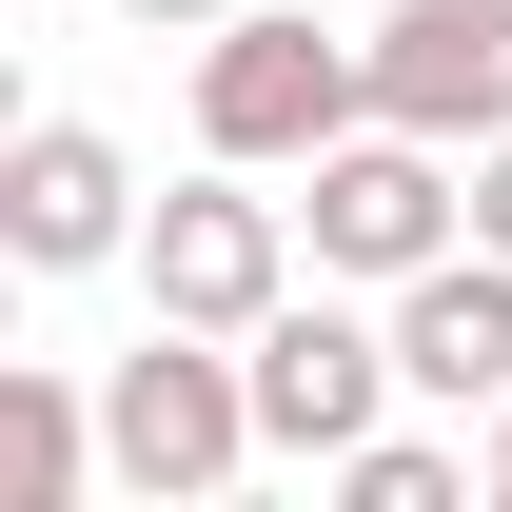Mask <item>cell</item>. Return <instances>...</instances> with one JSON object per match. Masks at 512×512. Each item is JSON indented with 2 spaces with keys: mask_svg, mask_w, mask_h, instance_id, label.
Returning <instances> with one entry per match:
<instances>
[{
  "mask_svg": "<svg viewBox=\"0 0 512 512\" xmlns=\"http://www.w3.org/2000/svg\"><path fill=\"white\" fill-rule=\"evenodd\" d=\"M99 453H119V493H158V512H197V493H237L256 453V375H237V335H197V316H158L99 375Z\"/></svg>",
  "mask_w": 512,
  "mask_h": 512,
  "instance_id": "1",
  "label": "cell"
},
{
  "mask_svg": "<svg viewBox=\"0 0 512 512\" xmlns=\"http://www.w3.org/2000/svg\"><path fill=\"white\" fill-rule=\"evenodd\" d=\"M375 119V40H316V20H276V0H237L217 40H197V158H296L316 178L335 138Z\"/></svg>",
  "mask_w": 512,
  "mask_h": 512,
  "instance_id": "2",
  "label": "cell"
},
{
  "mask_svg": "<svg viewBox=\"0 0 512 512\" xmlns=\"http://www.w3.org/2000/svg\"><path fill=\"white\" fill-rule=\"evenodd\" d=\"M316 276H434L453 237H473V197H453V138H414V119H355L316 158Z\"/></svg>",
  "mask_w": 512,
  "mask_h": 512,
  "instance_id": "3",
  "label": "cell"
},
{
  "mask_svg": "<svg viewBox=\"0 0 512 512\" xmlns=\"http://www.w3.org/2000/svg\"><path fill=\"white\" fill-rule=\"evenodd\" d=\"M256 158H217V178H178L158 217H138V296L158 316H197V335H256L276 296H296V217L276 197H237Z\"/></svg>",
  "mask_w": 512,
  "mask_h": 512,
  "instance_id": "4",
  "label": "cell"
},
{
  "mask_svg": "<svg viewBox=\"0 0 512 512\" xmlns=\"http://www.w3.org/2000/svg\"><path fill=\"white\" fill-rule=\"evenodd\" d=\"M237 375H256V434H276V453H316V473L375 434L394 394H414V375H394V335H375V316H335V296H276V316L237 335Z\"/></svg>",
  "mask_w": 512,
  "mask_h": 512,
  "instance_id": "5",
  "label": "cell"
},
{
  "mask_svg": "<svg viewBox=\"0 0 512 512\" xmlns=\"http://www.w3.org/2000/svg\"><path fill=\"white\" fill-rule=\"evenodd\" d=\"M0 256L20 276H99V256H138V178L99 119H20L0 138Z\"/></svg>",
  "mask_w": 512,
  "mask_h": 512,
  "instance_id": "6",
  "label": "cell"
},
{
  "mask_svg": "<svg viewBox=\"0 0 512 512\" xmlns=\"http://www.w3.org/2000/svg\"><path fill=\"white\" fill-rule=\"evenodd\" d=\"M375 119H414V138H512V0H394L375 20Z\"/></svg>",
  "mask_w": 512,
  "mask_h": 512,
  "instance_id": "7",
  "label": "cell"
},
{
  "mask_svg": "<svg viewBox=\"0 0 512 512\" xmlns=\"http://www.w3.org/2000/svg\"><path fill=\"white\" fill-rule=\"evenodd\" d=\"M394 375L434 414H512V256L493 237H453L434 276H394Z\"/></svg>",
  "mask_w": 512,
  "mask_h": 512,
  "instance_id": "8",
  "label": "cell"
},
{
  "mask_svg": "<svg viewBox=\"0 0 512 512\" xmlns=\"http://www.w3.org/2000/svg\"><path fill=\"white\" fill-rule=\"evenodd\" d=\"M79 473H119L99 414H79L60 375H0V512H79Z\"/></svg>",
  "mask_w": 512,
  "mask_h": 512,
  "instance_id": "9",
  "label": "cell"
},
{
  "mask_svg": "<svg viewBox=\"0 0 512 512\" xmlns=\"http://www.w3.org/2000/svg\"><path fill=\"white\" fill-rule=\"evenodd\" d=\"M473 473H493V453H453V434H355V453H335V493H355V512H453Z\"/></svg>",
  "mask_w": 512,
  "mask_h": 512,
  "instance_id": "10",
  "label": "cell"
},
{
  "mask_svg": "<svg viewBox=\"0 0 512 512\" xmlns=\"http://www.w3.org/2000/svg\"><path fill=\"white\" fill-rule=\"evenodd\" d=\"M473 237L512 256V138H473Z\"/></svg>",
  "mask_w": 512,
  "mask_h": 512,
  "instance_id": "11",
  "label": "cell"
},
{
  "mask_svg": "<svg viewBox=\"0 0 512 512\" xmlns=\"http://www.w3.org/2000/svg\"><path fill=\"white\" fill-rule=\"evenodd\" d=\"M138 20H178V40H217V20H237V0H138Z\"/></svg>",
  "mask_w": 512,
  "mask_h": 512,
  "instance_id": "12",
  "label": "cell"
},
{
  "mask_svg": "<svg viewBox=\"0 0 512 512\" xmlns=\"http://www.w3.org/2000/svg\"><path fill=\"white\" fill-rule=\"evenodd\" d=\"M493 493H512V414H493Z\"/></svg>",
  "mask_w": 512,
  "mask_h": 512,
  "instance_id": "13",
  "label": "cell"
}]
</instances>
